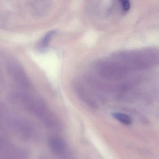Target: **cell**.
<instances>
[{
    "label": "cell",
    "instance_id": "4",
    "mask_svg": "<svg viewBox=\"0 0 159 159\" xmlns=\"http://www.w3.org/2000/svg\"><path fill=\"white\" fill-rule=\"evenodd\" d=\"M112 117L116 120L124 125H130L132 124V118L127 114L121 112H114L111 114Z\"/></svg>",
    "mask_w": 159,
    "mask_h": 159
},
{
    "label": "cell",
    "instance_id": "3",
    "mask_svg": "<svg viewBox=\"0 0 159 159\" xmlns=\"http://www.w3.org/2000/svg\"><path fill=\"white\" fill-rule=\"evenodd\" d=\"M49 7L46 2H36L33 4V12L38 16H42L47 12Z\"/></svg>",
    "mask_w": 159,
    "mask_h": 159
},
{
    "label": "cell",
    "instance_id": "6",
    "mask_svg": "<svg viewBox=\"0 0 159 159\" xmlns=\"http://www.w3.org/2000/svg\"><path fill=\"white\" fill-rule=\"evenodd\" d=\"M120 5L121 6L122 9L124 12H127L131 8V3L129 1L124 0L120 1Z\"/></svg>",
    "mask_w": 159,
    "mask_h": 159
},
{
    "label": "cell",
    "instance_id": "2",
    "mask_svg": "<svg viewBox=\"0 0 159 159\" xmlns=\"http://www.w3.org/2000/svg\"><path fill=\"white\" fill-rule=\"evenodd\" d=\"M49 146L54 153L60 158L66 157L68 152L66 141L58 137H52L49 140Z\"/></svg>",
    "mask_w": 159,
    "mask_h": 159
},
{
    "label": "cell",
    "instance_id": "1",
    "mask_svg": "<svg viewBox=\"0 0 159 159\" xmlns=\"http://www.w3.org/2000/svg\"><path fill=\"white\" fill-rule=\"evenodd\" d=\"M19 102L27 111L35 115L45 125L52 129L59 127V122L39 98L33 96L21 95L17 97Z\"/></svg>",
    "mask_w": 159,
    "mask_h": 159
},
{
    "label": "cell",
    "instance_id": "5",
    "mask_svg": "<svg viewBox=\"0 0 159 159\" xmlns=\"http://www.w3.org/2000/svg\"><path fill=\"white\" fill-rule=\"evenodd\" d=\"M55 31L52 30V31H51L48 32L45 35V36L43 39L42 40L40 44V47L41 49L43 50V49H45L48 46L52 37L55 34Z\"/></svg>",
    "mask_w": 159,
    "mask_h": 159
}]
</instances>
